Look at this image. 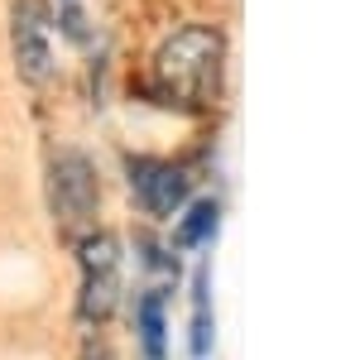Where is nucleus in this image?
I'll return each instance as SVG.
<instances>
[{"label": "nucleus", "mask_w": 360, "mask_h": 360, "mask_svg": "<svg viewBox=\"0 0 360 360\" xmlns=\"http://www.w3.org/2000/svg\"><path fill=\"white\" fill-rule=\"evenodd\" d=\"M130 188H135L139 207L149 217H173L183 202H188V178L183 168L159 164V159H135L130 164Z\"/></svg>", "instance_id": "5"}, {"label": "nucleus", "mask_w": 360, "mask_h": 360, "mask_svg": "<svg viewBox=\"0 0 360 360\" xmlns=\"http://www.w3.org/2000/svg\"><path fill=\"white\" fill-rule=\"evenodd\" d=\"M212 231H217V202H197L188 221L178 226V245H202Z\"/></svg>", "instance_id": "8"}, {"label": "nucleus", "mask_w": 360, "mask_h": 360, "mask_svg": "<svg viewBox=\"0 0 360 360\" xmlns=\"http://www.w3.org/2000/svg\"><path fill=\"white\" fill-rule=\"evenodd\" d=\"M139 341H144L149 360H164V303H159V293H144V303H139Z\"/></svg>", "instance_id": "7"}, {"label": "nucleus", "mask_w": 360, "mask_h": 360, "mask_svg": "<svg viewBox=\"0 0 360 360\" xmlns=\"http://www.w3.org/2000/svg\"><path fill=\"white\" fill-rule=\"evenodd\" d=\"M226 39L212 25H183L154 53V96L178 111H202L221 96Z\"/></svg>", "instance_id": "1"}, {"label": "nucleus", "mask_w": 360, "mask_h": 360, "mask_svg": "<svg viewBox=\"0 0 360 360\" xmlns=\"http://www.w3.org/2000/svg\"><path fill=\"white\" fill-rule=\"evenodd\" d=\"M49 193H53V217L63 221V231H86L91 217H96V173L86 164L82 154H72V149H63L49 168Z\"/></svg>", "instance_id": "2"}, {"label": "nucleus", "mask_w": 360, "mask_h": 360, "mask_svg": "<svg viewBox=\"0 0 360 360\" xmlns=\"http://www.w3.org/2000/svg\"><path fill=\"white\" fill-rule=\"evenodd\" d=\"M115 293H120V250H115L111 236H86L82 240V312L86 322H101L115 307Z\"/></svg>", "instance_id": "3"}, {"label": "nucleus", "mask_w": 360, "mask_h": 360, "mask_svg": "<svg viewBox=\"0 0 360 360\" xmlns=\"http://www.w3.org/2000/svg\"><path fill=\"white\" fill-rule=\"evenodd\" d=\"M53 15L44 0H20L15 5V63H20V77L25 82H44L49 77V63H53Z\"/></svg>", "instance_id": "4"}, {"label": "nucleus", "mask_w": 360, "mask_h": 360, "mask_svg": "<svg viewBox=\"0 0 360 360\" xmlns=\"http://www.w3.org/2000/svg\"><path fill=\"white\" fill-rule=\"evenodd\" d=\"M193 293V356H207L212 351V278H207V269H197Z\"/></svg>", "instance_id": "6"}]
</instances>
